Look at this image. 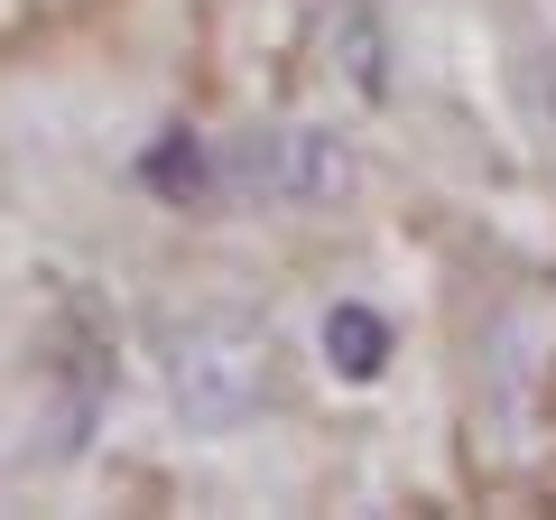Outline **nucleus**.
<instances>
[{
	"label": "nucleus",
	"mask_w": 556,
	"mask_h": 520,
	"mask_svg": "<svg viewBox=\"0 0 556 520\" xmlns=\"http://www.w3.org/2000/svg\"><path fill=\"white\" fill-rule=\"evenodd\" d=\"M139 186H149V196H167V205H204L223 177H214V159H204L195 131H167V140L139 159Z\"/></svg>",
	"instance_id": "nucleus-6"
},
{
	"label": "nucleus",
	"mask_w": 556,
	"mask_h": 520,
	"mask_svg": "<svg viewBox=\"0 0 556 520\" xmlns=\"http://www.w3.org/2000/svg\"><path fill=\"white\" fill-rule=\"evenodd\" d=\"M334 65L362 102H390V28H380V0H343L334 10Z\"/></svg>",
	"instance_id": "nucleus-4"
},
{
	"label": "nucleus",
	"mask_w": 556,
	"mask_h": 520,
	"mask_svg": "<svg viewBox=\"0 0 556 520\" xmlns=\"http://www.w3.org/2000/svg\"><path fill=\"white\" fill-rule=\"evenodd\" d=\"M223 186L260 205H334L353 186V149L316 121H278V131H241L232 159H223Z\"/></svg>",
	"instance_id": "nucleus-2"
},
{
	"label": "nucleus",
	"mask_w": 556,
	"mask_h": 520,
	"mask_svg": "<svg viewBox=\"0 0 556 520\" xmlns=\"http://www.w3.org/2000/svg\"><path fill=\"white\" fill-rule=\"evenodd\" d=\"M102 400H112V325L84 298H65V325H56V456H75L93 437Z\"/></svg>",
	"instance_id": "nucleus-3"
},
{
	"label": "nucleus",
	"mask_w": 556,
	"mask_h": 520,
	"mask_svg": "<svg viewBox=\"0 0 556 520\" xmlns=\"http://www.w3.org/2000/svg\"><path fill=\"white\" fill-rule=\"evenodd\" d=\"M325 362H334L343 381H380V372H390V317L343 298L334 317H325Z\"/></svg>",
	"instance_id": "nucleus-5"
},
{
	"label": "nucleus",
	"mask_w": 556,
	"mask_h": 520,
	"mask_svg": "<svg viewBox=\"0 0 556 520\" xmlns=\"http://www.w3.org/2000/svg\"><path fill=\"white\" fill-rule=\"evenodd\" d=\"M167 400L195 437H232L269 400V325L251 317H186L167 335Z\"/></svg>",
	"instance_id": "nucleus-1"
},
{
	"label": "nucleus",
	"mask_w": 556,
	"mask_h": 520,
	"mask_svg": "<svg viewBox=\"0 0 556 520\" xmlns=\"http://www.w3.org/2000/svg\"><path fill=\"white\" fill-rule=\"evenodd\" d=\"M547 131H556V57H547Z\"/></svg>",
	"instance_id": "nucleus-7"
}]
</instances>
